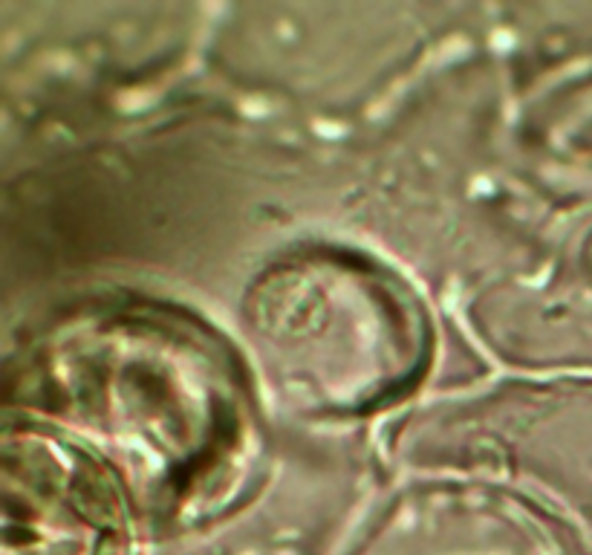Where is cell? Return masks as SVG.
I'll use <instances>...</instances> for the list:
<instances>
[{
  "instance_id": "1",
  "label": "cell",
  "mask_w": 592,
  "mask_h": 555,
  "mask_svg": "<svg viewBox=\"0 0 592 555\" xmlns=\"http://www.w3.org/2000/svg\"><path fill=\"white\" fill-rule=\"evenodd\" d=\"M58 370H70L78 423L128 451L142 477L159 486H194L232 440L229 388L211 359L180 339L119 324L96 344L81 342Z\"/></svg>"
}]
</instances>
